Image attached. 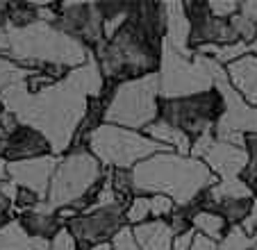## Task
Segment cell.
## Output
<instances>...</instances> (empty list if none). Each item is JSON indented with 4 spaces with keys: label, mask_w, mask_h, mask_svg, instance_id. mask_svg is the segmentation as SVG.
Masks as SVG:
<instances>
[{
    "label": "cell",
    "mask_w": 257,
    "mask_h": 250,
    "mask_svg": "<svg viewBox=\"0 0 257 250\" xmlns=\"http://www.w3.org/2000/svg\"><path fill=\"white\" fill-rule=\"evenodd\" d=\"M105 87L107 82L98 59L91 55L84 66L73 68L64 80L37 93L28 91L25 80L10 84L0 91V102L19 118L21 125L39 130L48 139L53 155L62 157L71 150L80 123L87 116L89 100L100 98Z\"/></svg>",
    "instance_id": "1"
},
{
    "label": "cell",
    "mask_w": 257,
    "mask_h": 250,
    "mask_svg": "<svg viewBox=\"0 0 257 250\" xmlns=\"http://www.w3.org/2000/svg\"><path fill=\"white\" fill-rule=\"evenodd\" d=\"M164 39V5L155 0H132L125 25L112 39L102 41L93 50V57L107 82L121 84L160 73Z\"/></svg>",
    "instance_id": "2"
},
{
    "label": "cell",
    "mask_w": 257,
    "mask_h": 250,
    "mask_svg": "<svg viewBox=\"0 0 257 250\" xmlns=\"http://www.w3.org/2000/svg\"><path fill=\"white\" fill-rule=\"evenodd\" d=\"M135 196H166L178 209H187L200 193L209 191L218 178L203 159L191 155L160 153L132 169Z\"/></svg>",
    "instance_id": "3"
},
{
    "label": "cell",
    "mask_w": 257,
    "mask_h": 250,
    "mask_svg": "<svg viewBox=\"0 0 257 250\" xmlns=\"http://www.w3.org/2000/svg\"><path fill=\"white\" fill-rule=\"evenodd\" d=\"M7 34H10L7 57L30 71H39L46 64H59L73 71L84 66L93 55V50L87 48L82 41L59 32L55 25L44 21L23 30L7 28Z\"/></svg>",
    "instance_id": "4"
},
{
    "label": "cell",
    "mask_w": 257,
    "mask_h": 250,
    "mask_svg": "<svg viewBox=\"0 0 257 250\" xmlns=\"http://www.w3.org/2000/svg\"><path fill=\"white\" fill-rule=\"evenodd\" d=\"M105 180V166L91 155L89 148H71L62 155L53 175L46 202L55 214L80 200H91L100 191Z\"/></svg>",
    "instance_id": "5"
},
{
    "label": "cell",
    "mask_w": 257,
    "mask_h": 250,
    "mask_svg": "<svg viewBox=\"0 0 257 250\" xmlns=\"http://www.w3.org/2000/svg\"><path fill=\"white\" fill-rule=\"evenodd\" d=\"M87 148L105 169H125L132 171L139 162L151 159L153 155L171 153L173 148L157 144L144 132L118 128V125L102 123L87 139ZM175 153V150H173Z\"/></svg>",
    "instance_id": "6"
},
{
    "label": "cell",
    "mask_w": 257,
    "mask_h": 250,
    "mask_svg": "<svg viewBox=\"0 0 257 250\" xmlns=\"http://www.w3.org/2000/svg\"><path fill=\"white\" fill-rule=\"evenodd\" d=\"M225 66L214 62L207 55L196 53L191 59L182 57L175 48H171L164 39V55L160 68V98H187L196 93L212 91L216 87V77Z\"/></svg>",
    "instance_id": "7"
},
{
    "label": "cell",
    "mask_w": 257,
    "mask_h": 250,
    "mask_svg": "<svg viewBox=\"0 0 257 250\" xmlns=\"http://www.w3.org/2000/svg\"><path fill=\"white\" fill-rule=\"evenodd\" d=\"M160 118V75H146L114 87L105 111V123L144 132Z\"/></svg>",
    "instance_id": "8"
},
{
    "label": "cell",
    "mask_w": 257,
    "mask_h": 250,
    "mask_svg": "<svg viewBox=\"0 0 257 250\" xmlns=\"http://www.w3.org/2000/svg\"><path fill=\"white\" fill-rule=\"evenodd\" d=\"M223 96L216 89L187 98H171V100L160 98V118L182 130L191 141L214 132L218 118L223 116Z\"/></svg>",
    "instance_id": "9"
},
{
    "label": "cell",
    "mask_w": 257,
    "mask_h": 250,
    "mask_svg": "<svg viewBox=\"0 0 257 250\" xmlns=\"http://www.w3.org/2000/svg\"><path fill=\"white\" fill-rule=\"evenodd\" d=\"M214 89L223 96V102H225L223 116L218 118L216 128H214V137H216V141H223V144H232V146L243 148L246 135H257V107H252L250 102L230 84L225 68L218 73L216 87Z\"/></svg>",
    "instance_id": "10"
},
{
    "label": "cell",
    "mask_w": 257,
    "mask_h": 250,
    "mask_svg": "<svg viewBox=\"0 0 257 250\" xmlns=\"http://www.w3.org/2000/svg\"><path fill=\"white\" fill-rule=\"evenodd\" d=\"M125 209L127 205L121 202V205L102 207V209H89V212L80 214L78 218H73L66 227L78 241V250H89L96 243L112 241L127 225Z\"/></svg>",
    "instance_id": "11"
},
{
    "label": "cell",
    "mask_w": 257,
    "mask_h": 250,
    "mask_svg": "<svg viewBox=\"0 0 257 250\" xmlns=\"http://www.w3.org/2000/svg\"><path fill=\"white\" fill-rule=\"evenodd\" d=\"M55 28L96 50L105 41V19L98 3H59Z\"/></svg>",
    "instance_id": "12"
},
{
    "label": "cell",
    "mask_w": 257,
    "mask_h": 250,
    "mask_svg": "<svg viewBox=\"0 0 257 250\" xmlns=\"http://www.w3.org/2000/svg\"><path fill=\"white\" fill-rule=\"evenodd\" d=\"M187 14H189L191 23V48H200V46H223L239 41L237 32L232 30L230 21L216 19L209 12V5L205 0H185Z\"/></svg>",
    "instance_id": "13"
},
{
    "label": "cell",
    "mask_w": 257,
    "mask_h": 250,
    "mask_svg": "<svg viewBox=\"0 0 257 250\" xmlns=\"http://www.w3.org/2000/svg\"><path fill=\"white\" fill-rule=\"evenodd\" d=\"M59 159L62 157H57V155H44V157L23 159V162H10L7 164V173H10V180L16 187L30 189L41 200H46L53 175L59 166Z\"/></svg>",
    "instance_id": "14"
},
{
    "label": "cell",
    "mask_w": 257,
    "mask_h": 250,
    "mask_svg": "<svg viewBox=\"0 0 257 250\" xmlns=\"http://www.w3.org/2000/svg\"><path fill=\"white\" fill-rule=\"evenodd\" d=\"M203 162L218 180H237L243 178V173L248 171L246 150L232 144H223V141H214V146L205 153Z\"/></svg>",
    "instance_id": "15"
},
{
    "label": "cell",
    "mask_w": 257,
    "mask_h": 250,
    "mask_svg": "<svg viewBox=\"0 0 257 250\" xmlns=\"http://www.w3.org/2000/svg\"><path fill=\"white\" fill-rule=\"evenodd\" d=\"M164 16H166V44L175 48L182 57L191 59L196 50L191 48V23L187 14L185 0H164Z\"/></svg>",
    "instance_id": "16"
},
{
    "label": "cell",
    "mask_w": 257,
    "mask_h": 250,
    "mask_svg": "<svg viewBox=\"0 0 257 250\" xmlns=\"http://www.w3.org/2000/svg\"><path fill=\"white\" fill-rule=\"evenodd\" d=\"M44 155H53L48 139L41 135L39 130L28 128V125H19L5 141V155L3 157L7 162H23V159L44 157Z\"/></svg>",
    "instance_id": "17"
},
{
    "label": "cell",
    "mask_w": 257,
    "mask_h": 250,
    "mask_svg": "<svg viewBox=\"0 0 257 250\" xmlns=\"http://www.w3.org/2000/svg\"><path fill=\"white\" fill-rule=\"evenodd\" d=\"M16 221L21 223V227L30 236H34V239H48V241H53V236L64 227L62 221L57 218V214L50 209L46 200H41L30 212H23L21 216H16Z\"/></svg>",
    "instance_id": "18"
},
{
    "label": "cell",
    "mask_w": 257,
    "mask_h": 250,
    "mask_svg": "<svg viewBox=\"0 0 257 250\" xmlns=\"http://www.w3.org/2000/svg\"><path fill=\"white\" fill-rule=\"evenodd\" d=\"M228 80L252 107H257V55L248 53L241 59L225 66Z\"/></svg>",
    "instance_id": "19"
},
{
    "label": "cell",
    "mask_w": 257,
    "mask_h": 250,
    "mask_svg": "<svg viewBox=\"0 0 257 250\" xmlns=\"http://www.w3.org/2000/svg\"><path fill=\"white\" fill-rule=\"evenodd\" d=\"M137 245L141 250H173L175 234L171 230L169 221H146L141 225L132 227Z\"/></svg>",
    "instance_id": "20"
},
{
    "label": "cell",
    "mask_w": 257,
    "mask_h": 250,
    "mask_svg": "<svg viewBox=\"0 0 257 250\" xmlns=\"http://www.w3.org/2000/svg\"><path fill=\"white\" fill-rule=\"evenodd\" d=\"M144 135L155 139L157 144H164V146H169V148H173L178 155H191L194 141H191L182 130H178V128H173L171 123H166L164 118L153 120V123L144 130Z\"/></svg>",
    "instance_id": "21"
},
{
    "label": "cell",
    "mask_w": 257,
    "mask_h": 250,
    "mask_svg": "<svg viewBox=\"0 0 257 250\" xmlns=\"http://www.w3.org/2000/svg\"><path fill=\"white\" fill-rule=\"evenodd\" d=\"M0 250H50V241L30 236L14 218L0 227Z\"/></svg>",
    "instance_id": "22"
},
{
    "label": "cell",
    "mask_w": 257,
    "mask_h": 250,
    "mask_svg": "<svg viewBox=\"0 0 257 250\" xmlns=\"http://www.w3.org/2000/svg\"><path fill=\"white\" fill-rule=\"evenodd\" d=\"M191 225H194V232L205 234L207 239L216 241V243H221V239H223L230 230L228 221H225L221 214L218 212H205V209H200V212H196L194 216H191Z\"/></svg>",
    "instance_id": "23"
},
{
    "label": "cell",
    "mask_w": 257,
    "mask_h": 250,
    "mask_svg": "<svg viewBox=\"0 0 257 250\" xmlns=\"http://www.w3.org/2000/svg\"><path fill=\"white\" fill-rule=\"evenodd\" d=\"M196 53L207 55L221 66H230L232 62H237L243 55L250 53V46L246 41H234V44H223V46H200V48H196Z\"/></svg>",
    "instance_id": "24"
},
{
    "label": "cell",
    "mask_w": 257,
    "mask_h": 250,
    "mask_svg": "<svg viewBox=\"0 0 257 250\" xmlns=\"http://www.w3.org/2000/svg\"><path fill=\"white\" fill-rule=\"evenodd\" d=\"M209 196H212L214 205H218L221 200H237V198H252L250 184L243 178L237 180H218L212 189H209Z\"/></svg>",
    "instance_id": "25"
},
{
    "label": "cell",
    "mask_w": 257,
    "mask_h": 250,
    "mask_svg": "<svg viewBox=\"0 0 257 250\" xmlns=\"http://www.w3.org/2000/svg\"><path fill=\"white\" fill-rule=\"evenodd\" d=\"M255 198H237V200H221L216 205V212L228 221V225H241V221L248 216Z\"/></svg>",
    "instance_id": "26"
},
{
    "label": "cell",
    "mask_w": 257,
    "mask_h": 250,
    "mask_svg": "<svg viewBox=\"0 0 257 250\" xmlns=\"http://www.w3.org/2000/svg\"><path fill=\"white\" fill-rule=\"evenodd\" d=\"M34 23H39V14H37L34 3H10V21H7V28L23 30Z\"/></svg>",
    "instance_id": "27"
},
{
    "label": "cell",
    "mask_w": 257,
    "mask_h": 250,
    "mask_svg": "<svg viewBox=\"0 0 257 250\" xmlns=\"http://www.w3.org/2000/svg\"><path fill=\"white\" fill-rule=\"evenodd\" d=\"M146 221H153L151 214V196H135L125 209V223L130 227L141 225Z\"/></svg>",
    "instance_id": "28"
},
{
    "label": "cell",
    "mask_w": 257,
    "mask_h": 250,
    "mask_svg": "<svg viewBox=\"0 0 257 250\" xmlns=\"http://www.w3.org/2000/svg\"><path fill=\"white\" fill-rule=\"evenodd\" d=\"M255 243H257V239L248 236L241 225H230L228 234L218 243V250H252Z\"/></svg>",
    "instance_id": "29"
},
{
    "label": "cell",
    "mask_w": 257,
    "mask_h": 250,
    "mask_svg": "<svg viewBox=\"0 0 257 250\" xmlns=\"http://www.w3.org/2000/svg\"><path fill=\"white\" fill-rule=\"evenodd\" d=\"M30 73H32L30 68L19 66L16 62H12V59H7V57H0V91H3V89H7L10 84L23 82Z\"/></svg>",
    "instance_id": "30"
},
{
    "label": "cell",
    "mask_w": 257,
    "mask_h": 250,
    "mask_svg": "<svg viewBox=\"0 0 257 250\" xmlns=\"http://www.w3.org/2000/svg\"><path fill=\"white\" fill-rule=\"evenodd\" d=\"M112 187L118 196L125 202H130L135 198V178H132V171L125 169H114L112 173Z\"/></svg>",
    "instance_id": "31"
},
{
    "label": "cell",
    "mask_w": 257,
    "mask_h": 250,
    "mask_svg": "<svg viewBox=\"0 0 257 250\" xmlns=\"http://www.w3.org/2000/svg\"><path fill=\"white\" fill-rule=\"evenodd\" d=\"M228 21H230V25H232V30L237 32L239 41H246V44L250 46L257 39V25L252 23L246 14H241V10H239V14H234L232 19H228Z\"/></svg>",
    "instance_id": "32"
},
{
    "label": "cell",
    "mask_w": 257,
    "mask_h": 250,
    "mask_svg": "<svg viewBox=\"0 0 257 250\" xmlns=\"http://www.w3.org/2000/svg\"><path fill=\"white\" fill-rule=\"evenodd\" d=\"M209 12H212L216 19H232L234 14H239V10H241V3H237V0H209Z\"/></svg>",
    "instance_id": "33"
},
{
    "label": "cell",
    "mask_w": 257,
    "mask_h": 250,
    "mask_svg": "<svg viewBox=\"0 0 257 250\" xmlns=\"http://www.w3.org/2000/svg\"><path fill=\"white\" fill-rule=\"evenodd\" d=\"M169 225L173 230L175 236H182L187 232H194V225H191V216L185 212V209H175L169 218Z\"/></svg>",
    "instance_id": "34"
},
{
    "label": "cell",
    "mask_w": 257,
    "mask_h": 250,
    "mask_svg": "<svg viewBox=\"0 0 257 250\" xmlns=\"http://www.w3.org/2000/svg\"><path fill=\"white\" fill-rule=\"evenodd\" d=\"M50 250H78V241L71 234L68 227H62L50 241Z\"/></svg>",
    "instance_id": "35"
},
{
    "label": "cell",
    "mask_w": 257,
    "mask_h": 250,
    "mask_svg": "<svg viewBox=\"0 0 257 250\" xmlns=\"http://www.w3.org/2000/svg\"><path fill=\"white\" fill-rule=\"evenodd\" d=\"M112 245L114 250H141L137 245V239H135V232H132L130 225H125L116 236L112 239Z\"/></svg>",
    "instance_id": "36"
},
{
    "label": "cell",
    "mask_w": 257,
    "mask_h": 250,
    "mask_svg": "<svg viewBox=\"0 0 257 250\" xmlns=\"http://www.w3.org/2000/svg\"><path fill=\"white\" fill-rule=\"evenodd\" d=\"M214 141H216L214 132H209V135H203L200 139H196V141H194V146H191V157L203 159V157H205V153H207V150L214 146Z\"/></svg>",
    "instance_id": "37"
},
{
    "label": "cell",
    "mask_w": 257,
    "mask_h": 250,
    "mask_svg": "<svg viewBox=\"0 0 257 250\" xmlns=\"http://www.w3.org/2000/svg\"><path fill=\"white\" fill-rule=\"evenodd\" d=\"M241 227L248 236L257 239V198L252 200V207H250V212H248V216L241 221Z\"/></svg>",
    "instance_id": "38"
},
{
    "label": "cell",
    "mask_w": 257,
    "mask_h": 250,
    "mask_svg": "<svg viewBox=\"0 0 257 250\" xmlns=\"http://www.w3.org/2000/svg\"><path fill=\"white\" fill-rule=\"evenodd\" d=\"M14 202L0 193V227H5L10 221H14Z\"/></svg>",
    "instance_id": "39"
},
{
    "label": "cell",
    "mask_w": 257,
    "mask_h": 250,
    "mask_svg": "<svg viewBox=\"0 0 257 250\" xmlns=\"http://www.w3.org/2000/svg\"><path fill=\"white\" fill-rule=\"evenodd\" d=\"M189 250H218V243L212 239H207L205 234H198V232H196L194 239H191Z\"/></svg>",
    "instance_id": "40"
},
{
    "label": "cell",
    "mask_w": 257,
    "mask_h": 250,
    "mask_svg": "<svg viewBox=\"0 0 257 250\" xmlns=\"http://www.w3.org/2000/svg\"><path fill=\"white\" fill-rule=\"evenodd\" d=\"M241 14H246L248 19L257 25V0H246V3H241Z\"/></svg>",
    "instance_id": "41"
},
{
    "label": "cell",
    "mask_w": 257,
    "mask_h": 250,
    "mask_svg": "<svg viewBox=\"0 0 257 250\" xmlns=\"http://www.w3.org/2000/svg\"><path fill=\"white\" fill-rule=\"evenodd\" d=\"M7 21H10V3L0 0V28H7Z\"/></svg>",
    "instance_id": "42"
},
{
    "label": "cell",
    "mask_w": 257,
    "mask_h": 250,
    "mask_svg": "<svg viewBox=\"0 0 257 250\" xmlns=\"http://www.w3.org/2000/svg\"><path fill=\"white\" fill-rule=\"evenodd\" d=\"M7 159L5 157H0V189H3V184L7 182V180H10V173H7Z\"/></svg>",
    "instance_id": "43"
},
{
    "label": "cell",
    "mask_w": 257,
    "mask_h": 250,
    "mask_svg": "<svg viewBox=\"0 0 257 250\" xmlns=\"http://www.w3.org/2000/svg\"><path fill=\"white\" fill-rule=\"evenodd\" d=\"M89 250H114V245H112V241H107V243H96V245H91Z\"/></svg>",
    "instance_id": "44"
},
{
    "label": "cell",
    "mask_w": 257,
    "mask_h": 250,
    "mask_svg": "<svg viewBox=\"0 0 257 250\" xmlns=\"http://www.w3.org/2000/svg\"><path fill=\"white\" fill-rule=\"evenodd\" d=\"M5 141H7V135L3 132V128H0V157L5 155Z\"/></svg>",
    "instance_id": "45"
},
{
    "label": "cell",
    "mask_w": 257,
    "mask_h": 250,
    "mask_svg": "<svg viewBox=\"0 0 257 250\" xmlns=\"http://www.w3.org/2000/svg\"><path fill=\"white\" fill-rule=\"evenodd\" d=\"M248 184H250V191H252V198H257V175L252 180H248Z\"/></svg>",
    "instance_id": "46"
},
{
    "label": "cell",
    "mask_w": 257,
    "mask_h": 250,
    "mask_svg": "<svg viewBox=\"0 0 257 250\" xmlns=\"http://www.w3.org/2000/svg\"><path fill=\"white\" fill-rule=\"evenodd\" d=\"M250 53H252V55H257V39H255V41H252V44H250Z\"/></svg>",
    "instance_id": "47"
},
{
    "label": "cell",
    "mask_w": 257,
    "mask_h": 250,
    "mask_svg": "<svg viewBox=\"0 0 257 250\" xmlns=\"http://www.w3.org/2000/svg\"><path fill=\"white\" fill-rule=\"evenodd\" d=\"M3 111H5V105H3V102H0V116H3Z\"/></svg>",
    "instance_id": "48"
},
{
    "label": "cell",
    "mask_w": 257,
    "mask_h": 250,
    "mask_svg": "<svg viewBox=\"0 0 257 250\" xmlns=\"http://www.w3.org/2000/svg\"><path fill=\"white\" fill-rule=\"evenodd\" d=\"M252 250H257V243H255V248H252Z\"/></svg>",
    "instance_id": "49"
}]
</instances>
